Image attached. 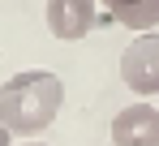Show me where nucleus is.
<instances>
[{"label": "nucleus", "instance_id": "f03ea898", "mask_svg": "<svg viewBox=\"0 0 159 146\" xmlns=\"http://www.w3.org/2000/svg\"><path fill=\"white\" fill-rule=\"evenodd\" d=\"M120 82L138 99L159 95V34L155 30H138L133 43L120 56Z\"/></svg>", "mask_w": 159, "mask_h": 146}, {"label": "nucleus", "instance_id": "f257e3e1", "mask_svg": "<svg viewBox=\"0 0 159 146\" xmlns=\"http://www.w3.org/2000/svg\"><path fill=\"white\" fill-rule=\"evenodd\" d=\"M60 99H65V86H60L56 73H48V69L13 73L0 86V121L17 138H34V133H43L56 121Z\"/></svg>", "mask_w": 159, "mask_h": 146}, {"label": "nucleus", "instance_id": "423d86ee", "mask_svg": "<svg viewBox=\"0 0 159 146\" xmlns=\"http://www.w3.org/2000/svg\"><path fill=\"white\" fill-rule=\"evenodd\" d=\"M9 138H13V133H9V125L0 121V146H9Z\"/></svg>", "mask_w": 159, "mask_h": 146}, {"label": "nucleus", "instance_id": "39448f33", "mask_svg": "<svg viewBox=\"0 0 159 146\" xmlns=\"http://www.w3.org/2000/svg\"><path fill=\"white\" fill-rule=\"evenodd\" d=\"M107 9V17L120 26H129L133 34L138 30H155L159 26V0H99Z\"/></svg>", "mask_w": 159, "mask_h": 146}, {"label": "nucleus", "instance_id": "20e7f679", "mask_svg": "<svg viewBox=\"0 0 159 146\" xmlns=\"http://www.w3.org/2000/svg\"><path fill=\"white\" fill-rule=\"evenodd\" d=\"M112 142L116 146H159V112L146 99L129 103L112 121Z\"/></svg>", "mask_w": 159, "mask_h": 146}, {"label": "nucleus", "instance_id": "7ed1b4c3", "mask_svg": "<svg viewBox=\"0 0 159 146\" xmlns=\"http://www.w3.org/2000/svg\"><path fill=\"white\" fill-rule=\"evenodd\" d=\"M43 13H48V30H52L56 39L78 43L99 22V0H48Z\"/></svg>", "mask_w": 159, "mask_h": 146}, {"label": "nucleus", "instance_id": "0eeeda50", "mask_svg": "<svg viewBox=\"0 0 159 146\" xmlns=\"http://www.w3.org/2000/svg\"><path fill=\"white\" fill-rule=\"evenodd\" d=\"M22 146H48V142H34V138H26V142H22Z\"/></svg>", "mask_w": 159, "mask_h": 146}]
</instances>
